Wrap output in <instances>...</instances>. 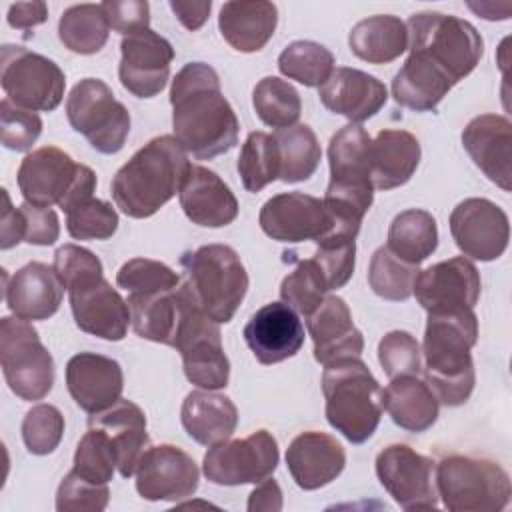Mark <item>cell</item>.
I'll use <instances>...</instances> for the list:
<instances>
[{
    "label": "cell",
    "instance_id": "obj_44",
    "mask_svg": "<svg viewBox=\"0 0 512 512\" xmlns=\"http://www.w3.org/2000/svg\"><path fill=\"white\" fill-rule=\"evenodd\" d=\"M418 272V264H408L382 246L370 258L368 284L376 296L390 302H404L412 296Z\"/></svg>",
    "mask_w": 512,
    "mask_h": 512
},
{
    "label": "cell",
    "instance_id": "obj_53",
    "mask_svg": "<svg viewBox=\"0 0 512 512\" xmlns=\"http://www.w3.org/2000/svg\"><path fill=\"white\" fill-rule=\"evenodd\" d=\"M110 500L108 484H94L78 476L74 470L68 472L56 492V510L58 512H102Z\"/></svg>",
    "mask_w": 512,
    "mask_h": 512
},
{
    "label": "cell",
    "instance_id": "obj_30",
    "mask_svg": "<svg viewBox=\"0 0 512 512\" xmlns=\"http://www.w3.org/2000/svg\"><path fill=\"white\" fill-rule=\"evenodd\" d=\"M188 220L204 228H222L236 220L238 200L230 186L212 170L192 164L178 192Z\"/></svg>",
    "mask_w": 512,
    "mask_h": 512
},
{
    "label": "cell",
    "instance_id": "obj_29",
    "mask_svg": "<svg viewBox=\"0 0 512 512\" xmlns=\"http://www.w3.org/2000/svg\"><path fill=\"white\" fill-rule=\"evenodd\" d=\"M306 318V326L314 342V358L322 366L340 358H360L364 338L352 322L348 304L340 296H326Z\"/></svg>",
    "mask_w": 512,
    "mask_h": 512
},
{
    "label": "cell",
    "instance_id": "obj_12",
    "mask_svg": "<svg viewBox=\"0 0 512 512\" xmlns=\"http://www.w3.org/2000/svg\"><path fill=\"white\" fill-rule=\"evenodd\" d=\"M0 84L16 106L52 112L60 106L66 76L60 66L24 46L4 44L0 50Z\"/></svg>",
    "mask_w": 512,
    "mask_h": 512
},
{
    "label": "cell",
    "instance_id": "obj_13",
    "mask_svg": "<svg viewBox=\"0 0 512 512\" xmlns=\"http://www.w3.org/2000/svg\"><path fill=\"white\" fill-rule=\"evenodd\" d=\"M278 442L268 430H256L240 440H226L204 456V476L218 486L260 484L278 466Z\"/></svg>",
    "mask_w": 512,
    "mask_h": 512
},
{
    "label": "cell",
    "instance_id": "obj_41",
    "mask_svg": "<svg viewBox=\"0 0 512 512\" xmlns=\"http://www.w3.org/2000/svg\"><path fill=\"white\" fill-rule=\"evenodd\" d=\"M278 70L308 88H320L334 72V54L318 42L296 40L280 52Z\"/></svg>",
    "mask_w": 512,
    "mask_h": 512
},
{
    "label": "cell",
    "instance_id": "obj_40",
    "mask_svg": "<svg viewBox=\"0 0 512 512\" xmlns=\"http://www.w3.org/2000/svg\"><path fill=\"white\" fill-rule=\"evenodd\" d=\"M110 24L100 4H74L66 8L58 22L60 42L74 54H96L104 48Z\"/></svg>",
    "mask_w": 512,
    "mask_h": 512
},
{
    "label": "cell",
    "instance_id": "obj_42",
    "mask_svg": "<svg viewBox=\"0 0 512 512\" xmlns=\"http://www.w3.org/2000/svg\"><path fill=\"white\" fill-rule=\"evenodd\" d=\"M252 106L258 118L276 130L294 126L302 112L298 90L278 76H264L254 86Z\"/></svg>",
    "mask_w": 512,
    "mask_h": 512
},
{
    "label": "cell",
    "instance_id": "obj_27",
    "mask_svg": "<svg viewBox=\"0 0 512 512\" xmlns=\"http://www.w3.org/2000/svg\"><path fill=\"white\" fill-rule=\"evenodd\" d=\"M318 96L330 112L348 118L352 124H360L380 112L388 100V90L376 76L342 66L334 68L330 78L320 86Z\"/></svg>",
    "mask_w": 512,
    "mask_h": 512
},
{
    "label": "cell",
    "instance_id": "obj_1",
    "mask_svg": "<svg viewBox=\"0 0 512 512\" xmlns=\"http://www.w3.org/2000/svg\"><path fill=\"white\" fill-rule=\"evenodd\" d=\"M174 138L196 160H212L238 144L240 122L206 62L184 64L170 88Z\"/></svg>",
    "mask_w": 512,
    "mask_h": 512
},
{
    "label": "cell",
    "instance_id": "obj_37",
    "mask_svg": "<svg viewBox=\"0 0 512 512\" xmlns=\"http://www.w3.org/2000/svg\"><path fill=\"white\" fill-rule=\"evenodd\" d=\"M352 54L368 64H388L408 48V28L392 14H376L360 20L348 34Z\"/></svg>",
    "mask_w": 512,
    "mask_h": 512
},
{
    "label": "cell",
    "instance_id": "obj_48",
    "mask_svg": "<svg viewBox=\"0 0 512 512\" xmlns=\"http://www.w3.org/2000/svg\"><path fill=\"white\" fill-rule=\"evenodd\" d=\"M118 288L128 294H152L178 288L180 276L164 262L150 258H132L124 262L116 274Z\"/></svg>",
    "mask_w": 512,
    "mask_h": 512
},
{
    "label": "cell",
    "instance_id": "obj_19",
    "mask_svg": "<svg viewBox=\"0 0 512 512\" xmlns=\"http://www.w3.org/2000/svg\"><path fill=\"white\" fill-rule=\"evenodd\" d=\"M120 84L138 98H154L170 80V64L174 60L172 44L146 28L124 36L120 42Z\"/></svg>",
    "mask_w": 512,
    "mask_h": 512
},
{
    "label": "cell",
    "instance_id": "obj_17",
    "mask_svg": "<svg viewBox=\"0 0 512 512\" xmlns=\"http://www.w3.org/2000/svg\"><path fill=\"white\" fill-rule=\"evenodd\" d=\"M450 234L460 252L490 262L506 252L510 222L498 204L486 198H466L450 214Z\"/></svg>",
    "mask_w": 512,
    "mask_h": 512
},
{
    "label": "cell",
    "instance_id": "obj_10",
    "mask_svg": "<svg viewBox=\"0 0 512 512\" xmlns=\"http://www.w3.org/2000/svg\"><path fill=\"white\" fill-rule=\"evenodd\" d=\"M66 116L70 126L102 154L120 152L130 134V112L100 78H84L70 90Z\"/></svg>",
    "mask_w": 512,
    "mask_h": 512
},
{
    "label": "cell",
    "instance_id": "obj_26",
    "mask_svg": "<svg viewBox=\"0 0 512 512\" xmlns=\"http://www.w3.org/2000/svg\"><path fill=\"white\" fill-rule=\"evenodd\" d=\"M4 300L10 312L22 320H48L54 316L64 298V284L54 266L28 262L10 278L4 274Z\"/></svg>",
    "mask_w": 512,
    "mask_h": 512
},
{
    "label": "cell",
    "instance_id": "obj_54",
    "mask_svg": "<svg viewBox=\"0 0 512 512\" xmlns=\"http://www.w3.org/2000/svg\"><path fill=\"white\" fill-rule=\"evenodd\" d=\"M54 270L58 278L62 280L64 288L68 290L70 286L88 280L92 276L104 274L100 258L90 252L88 248H82L78 244H64L54 252Z\"/></svg>",
    "mask_w": 512,
    "mask_h": 512
},
{
    "label": "cell",
    "instance_id": "obj_60",
    "mask_svg": "<svg viewBox=\"0 0 512 512\" xmlns=\"http://www.w3.org/2000/svg\"><path fill=\"white\" fill-rule=\"evenodd\" d=\"M282 508V490L274 478L262 480L248 498V510H280Z\"/></svg>",
    "mask_w": 512,
    "mask_h": 512
},
{
    "label": "cell",
    "instance_id": "obj_21",
    "mask_svg": "<svg viewBox=\"0 0 512 512\" xmlns=\"http://www.w3.org/2000/svg\"><path fill=\"white\" fill-rule=\"evenodd\" d=\"M258 222L262 232L278 242H316L332 230V218L324 202L304 192L272 196L260 208Z\"/></svg>",
    "mask_w": 512,
    "mask_h": 512
},
{
    "label": "cell",
    "instance_id": "obj_50",
    "mask_svg": "<svg viewBox=\"0 0 512 512\" xmlns=\"http://www.w3.org/2000/svg\"><path fill=\"white\" fill-rule=\"evenodd\" d=\"M64 436V416L52 404H36L32 406L22 420V440L26 448L44 456L58 448Z\"/></svg>",
    "mask_w": 512,
    "mask_h": 512
},
{
    "label": "cell",
    "instance_id": "obj_5",
    "mask_svg": "<svg viewBox=\"0 0 512 512\" xmlns=\"http://www.w3.org/2000/svg\"><path fill=\"white\" fill-rule=\"evenodd\" d=\"M370 134L360 124H346L328 144L330 184L324 194L326 210L340 220L362 224L374 202L370 178Z\"/></svg>",
    "mask_w": 512,
    "mask_h": 512
},
{
    "label": "cell",
    "instance_id": "obj_46",
    "mask_svg": "<svg viewBox=\"0 0 512 512\" xmlns=\"http://www.w3.org/2000/svg\"><path fill=\"white\" fill-rule=\"evenodd\" d=\"M326 292V278L312 258L300 260L280 284L282 302L304 316H310L322 304Z\"/></svg>",
    "mask_w": 512,
    "mask_h": 512
},
{
    "label": "cell",
    "instance_id": "obj_11",
    "mask_svg": "<svg viewBox=\"0 0 512 512\" xmlns=\"http://www.w3.org/2000/svg\"><path fill=\"white\" fill-rule=\"evenodd\" d=\"M18 188L26 202L58 208L70 206L96 178L90 166L78 164L56 146H42L24 156L18 168Z\"/></svg>",
    "mask_w": 512,
    "mask_h": 512
},
{
    "label": "cell",
    "instance_id": "obj_51",
    "mask_svg": "<svg viewBox=\"0 0 512 512\" xmlns=\"http://www.w3.org/2000/svg\"><path fill=\"white\" fill-rule=\"evenodd\" d=\"M378 362L386 376H418L422 372V350L406 330H392L378 342Z\"/></svg>",
    "mask_w": 512,
    "mask_h": 512
},
{
    "label": "cell",
    "instance_id": "obj_59",
    "mask_svg": "<svg viewBox=\"0 0 512 512\" xmlns=\"http://www.w3.org/2000/svg\"><path fill=\"white\" fill-rule=\"evenodd\" d=\"M170 8L186 30H198L210 16V0H170Z\"/></svg>",
    "mask_w": 512,
    "mask_h": 512
},
{
    "label": "cell",
    "instance_id": "obj_22",
    "mask_svg": "<svg viewBox=\"0 0 512 512\" xmlns=\"http://www.w3.org/2000/svg\"><path fill=\"white\" fill-rule=\"evenodd\" d=\"M248 348L260 364H278L300 352L304 326L288 304L270 302L258 308L242 332Z\"/></svg>",
    "mask_w": 512,
    "mask_h": 512
},
{
    "label": "cell",
    "instance_id": "obj_57",
    "mask_svg": "<svg viewBox=\"0 0 512 512\" xmlns=\"http://www.w3.org/2000/svg\"><path fill=\"white\" fill-rule=\"evenodd\" d=\"M2 218H0V248L10 250L16 244L24 242V216L20 208H14L6 188H2Z\"/></svg>",
    "mask_w": 512,
    "mask_h": 512
},
{
    "label": "cell",
    "instance_id": "obj_58",
    "mask_svg": "<svg viewBox=\"0 0 512 512\" xmlns=\"http://www.w3.org/2000/svg\"><path fill=\"white\" fill-rule=\"evenodd\" d=\"M48 18V6L42 0L34 2H16L8 8V24L16 30H30Z\"/></svg>",
    "mask_w": 512,
    "mask_h": 512
},
{
    "label": "cell",
    "instance_id": "obj_56",
    "mask_svg": "<svg viewBox=\"0 0 512 512\" xmlns=\"http://www.w3.org/2000/svg\"><path fill=\"white\" fill-rule=\"evenodd\" d=\"M20 212L24 216V242L34 246H50L60 236L58 214L52 208L22 202Z\"/></svg>",
    "mask_w": 512,
    "mask_h": 512
},
{
    "label": "cell",
    "instance_id": "obj_3",
    "mask_svg": "<svg viewBox=\"0 0 512 512\" xmlns=\"http://www.w3.org/2000/svg\"><path fill=\"white\" fill-rule=\"evenodd\" d=\"M478 342L474 310L428 314L422 354L426 384L444 406L464 404L476 382L472 346Z\"/></svg>",
    "mask_w": 512,
    "mask_h": 512
},
{
    "label": "cell",
    "instance_id": "obj_23",
    "mask_svg": "<svg viewBox=\"0 0 512 512\" xmlns=\"http://www.w3.org/2000/svg\"><path fill=\"white\" fill-rule=\"evenodd\" d=\"M66 386L84 412L98 414L122 398L124 374L114 358L80 352L66 364Z\"/></svg>",
    "mask_w": 512,
    "mask_h": 512
},
{
    "label": "cell",
    "instance_id": "obj_32",
    "mask_svg": "<svg viewBox=\"0 0 512 512\" xmlns=\"http://www.w3.org/2000/svg\"><path fill=\"white\" fill-rule=\"evenodd\" d=\"M420 142L408 130L386 128L370 144V178L374 190L404 186L420 164Z\"/></svg>",
    "mask_w": 512,
    "mask_h": 512
},
{
    "label": "cell",
    "instance_id": "obj_7",
    "mask_svg": "<svg viewBox=\"0 0 512 512\" xmlns=\"http://www.w3.org/2000/svg\"><path fill=\"white\" fill-rule=\"evenodd\" d=\"M434 468L438 498L452 512H500L510 502V476L498 462L452 454Z\"/></svg>",
    "mask_w": 512,
    "mask_h": 512
},
{
    "label": "cell",
    "instance_id": "obj_14",
    "mask_svg": "<svg viewBox=\"0 0 512 512\" xmlns=\"http://www.w3.org/2000/svg\"><path fill=\"white\" fill-rule=\"evenodd\" d=\"M174 348L182 356L186 378L204 390L228 386L230 362L222 346L218 322H214L198 302L186 314Z\"/></svg>",
    "mask_w": 512,
    "mask_h": 512
},
{
    "label": "cell",
    "instance_id": "obj_52",
    "mask_svg": "<svg viewBox=\"0 0 512 512\" xmlns=\"http://www.w3.org/2000/svg\"><path fill=\"white\" fill-rule=\"evenodd\" d=\"M42 134V118L28 108L4 98L0 102V140L4 148L28 152Z\"/></svg>",
    "mask_w": 512,
    "mask_h": 512
},
{
    "label": "cell",
    "instance_id": "obj_47",
    "mask_svg": "<svg viewBox=\"0 0 512 512\" xmlns=\"http://www.w3.org/2000/svg\"><path fill=\"white\" fill-rule=\"evenodd\" d=\"M318 248L314 262L320 266L328 290L342 288L354 274L356 266V236L346 232H328L316 240Z\"/></svg>",
    "mask_w": 512,
    "mask_h": 512
},
{
    "label": "cell",
    "instance_id": "obj_24",
    "mask_svg": "<svg viewBox=\"0 0 512 512\" xmlns=\"http://www.w3.org/2000/svg\"><path fill=\"white\" fill-rule=\"evenodd\" d=\"M462 146L484 176L504 192L512 188V124L502 114H480L462 132Z\"/></svg>",
    "mask_w": 512,
    "mask_h": 512
},
{
    "label": "cell",
    "instance_id": "obj_34",
    "mask_svg": "<svg viewBox=\"0 0 512 512\" xmlns=\"http://www.w3.org/2000/svg\"><path fill=\"white\" fill-rule=\"evenodd\" d=\"M180 420L192 440L202 446H216L234 434L238 410L226 394L202 388L184 398Z\"/></svg>",
    "mask_w": 512,
    "mask_h": 512
},
{
    "label": "cell",
    "instance_id": "obj_15",
    "mask_svg": "<svg viewBox=\"0 0 512 512\" xmlns=\"http://www.w3.org/2000/svg\"><path fill=\"white\" fill-rule=\"evenodd\" d=\"M376 476L402 510L438 506L434 462L408 444H390L376 456Z\"/></svg>",
    "mask_w": 512,
    "mask_h": 512
},
{
    "label": "cell",
    "instance_id": "obj_18",
    "mask_svg": "<svg viewBox=\"0 0 512 512\" xmlns=\"http://www.w3.org/2000/svg\"><path fill=\"white\" fill-rule=\"evenodd\" d=\"M136 492L150 502H178L198 488L200 470L190 454L174 444L148 446L136 466Z\"/></svg>",
    "mask_w": 512,
    "mask_h": 512
},
{
    "label": "cell",
    "instance_id": "obj_49",
    "mask_svg": "<svg viewBox=\"0 0 512 512\" xmlns=\"http://www.w3.org/2000/svg\"><path fill=\"white\" fill-rule=\"evenodd\" d=\"M66 230L74 240H108L118 230V212L92 196L66 214Z\"/></svg>",
    "mask_w": 512,
    "mask_h": 512
},
{
    "label": "cell",
    "instance_id": "obj_16",
    "mask_svg": "<svg viewBox=\"0 0 512 512\" xmlns=\"http://www.w3.org/2000/svg\"><path fill=\"white\" fill-rule=\"evenodd\" d=\"M478 268L464 256H454L420 270L412 294L428 314L474 310L480 298Z\"/></svg>",
    "mask_w": 512,
    "mask_h": 512
},
{
    "label": "cell",
    "instance_id": "obj_2",
    "mask_svg": "<svg viewBox=\"0 0 512 512\" xmlns=\"http://www.w3.org/2000/svg\"><path fill=\"white\" fill-rule=\"evenodd\" d=\"M182 144L162 134L144 144L112 178V198L130 218H150L180 192L190 170Z\"/></svg>",
    "mask_w": 512,
    "mask_h": 512
},
{
    "label": "cell",
    "instance_id": "obj_31",
    "mask_svg": "<svg viewBox=\"0 0 512 512\" xmlns=\"http://www.w3.org/2000/svg\"><path fill=\"white\" fill-rule=\"evenodd\" d=\"M278 8L268 0H232L224 2L218 16L222 38L238 52L250 54L262 50L274 36Z\"/></svg>",
    "mask_w": 512,
    "mask_h": 512
},
{
    "label": "cell",
    "instance_id": "obj_35",
    "mask_svg": "<svg viewBox=\"0 0 512 512\" xmlns=\"http://www.w3.org/2000/svg\"><path fill=\"white\" fill-rule=\"evenodd\" d=\"M454 86L456 84L450 80V76L434 62L418 52H410L404 66L392 80V96L396 104L404 108L416 112H434Z\"/></svg>",
    "mask_w": 512,
    "mask_h": 512
},
{
    "label": "cell",
    "instance_id": "obj_20",
    "mask_svg": "<svg viewBox=\"0 0 512 512\" xmlns=\"http://www.w3.org/2000/svg\"><path fill=\"white\" fill-rule=\"evenodd\" d=\"M66 292L74 322L82 332L112 342L126 336L128 326L132 324L128 302L116 288H112L104 274L82 280Z\"/></svg>",
    "mask_w": 512,
    "mask_h": 512
},
{
    "label": "cell",
    "instance_id": "obj_43",
    "mask_svg": "<svg viewBox=\"0 0 512 512\" xmlns=\"http://www.w3.org/2000/svg\"><path fill=\"white\" fill-rule=\"evenodd\" d=\"M238 174L248 192H260L280 176V154L272 134L250 132L238 156Z\"/></svg>",
    "mask_w": 512,
    "mask_h": 512
},
{
    "label": "cell",
    "instance_id": "obj_28",
    "mask_svg": "<svg viewBox=\"0 0 512 512\" xmlns=\"http://www.w3.org/2000/svg\"><path fill=\"white\" fill-rule=\"evenodd\" d=\"M286 466L292 480L302 490H318L342 474L346 452L334 436L308 430L290 442Z\"/></svg>",
    "mask_w": 512,
    "mask_h": 512
},
{
    "label": "cell",
    "instance_id": "obj_39",
    "mask_svg": "<svg viewBox=\"0 0 512 512\" xmlns=\"http://www.w3.org/2000/svg\"><path fill=\"white\" fill-rule=\"evenodd\" d=\"M278 154H280V180L286 184H296L308 180L322 158V150L314 130L308 124H294L280 128L274 134Z\"/></svg>",
    "mask_w": 512,
    "mask_h": 512
},
{
    "label": "cell",
    "instance_id": "obj_33",
    "mask_svg": "<svg viewBox=\"0 0 512 512\" xmlns=\"http://www.w3.org/2000/svg\"><path fill=\"white\" fill-rule=\"evenodd\" d=\"M88 426H98L108 432L118 458V472L124 478H130L136 472L138 460L148 448L146 432V414L132 400L120 398L114 406L104 412L92 414Z\"/></svg>",
    "mask_w": 512,
    "mask_h": 512
},
{
    "label": "cell",
    "instance_id": "obj_45",
    "mask_svg": "<svg viewBox=\"0 0 512 512\" xmlns=\"http://www.w3.org/2000/svg\"><path fill=\"white\" fill-rule=\"evenodd\" d=\"M118 468L116 448L106 430L90 426L80 438L74 454V472L88 482L108 484Z\"/></svg>",
    "mask_w": 512,
    "mask_h": 512
},
{
    "label": "cell",
    "instance_id": "obj_8",
    "mask_svg": "<svg viewBox=\"0 0 512 512\" xmlns=\"http://www.w3.org/2000/svg\"><path fill=\"white\" fill-rule=\"evenodd\" d=\"M410 52H418L444 70L454 84L466 78L484 54L480 32L452 14L418 12L408 18Z\"/></svg>",
    "mask_w": 512,
    "mask_h": 512
},
{
    "label": "cell",
    "instance_id": "obj_4",
    "mask_svg": "<svg viewBox=\"0 0 512 512\" xmlns=\"http://www.w3.org/2000/svg\"><path fill=\"white\" fill-rule=\"evenodd\" d=\"M322 394L326 420L348 442L364 444L376 432L384 390L360 358H340L324 366Z\"/></svg>",
    "mask_w": 512,
    "mask_h": 512
},
{
    "label": "cell",
    "instance_id": "obj_36",
    "mask_svg": "<svg viewBox=\"0 0 512 512\" xmlns=\"http://www.w3.org/2000/svg\"><path fill=\"white\" fill-rule=\"evenodd\" d=\"M392 422L408 432H426L438 420L440 402L418 376L392 378L382 396Z\"/></svg>",
    "mask_w": 512,
    "mask_h": 512
},
{
    "label": "cell",
    "instance_id": "obj_25",
    "mask_svg": "<svg viewBox=\"0 0 512 512\" xmlns=\"http://www.w3.org/2000/svg\"><path fill=\"white\" fill-rule=\"evenodd\" d=\"M126 302L130 308L134 332L144 340H152L172 348L186 314L196 304L186 282L172 290L152 294H128Z\"/></svg>",
    "mask_w": 512,
    "mask_h": 512
},
{
    "label": "cell",
    "instance_id": "obj_9",
    "mask_svg": "<svg viewBox=\"0 0 512 512\" xmlns=\"http://www.w3.org/2000/svg\"><path fill=\"white\" fill-rule=\"evenodd\" d=\"M0 364L8 388L22 400H42L54 386L52 354L28 320H0Z\"/></svg>",
    "mask_w": 512,
    "mask_h": 512
},
{
    "label": "cell",
    "instance_id": "obj_38",
    "mask_svg": "<svg viewBox=\"0 0 512 512\" xmlns=\"http://www.w3.org/2000/svg\"><path fill=\"white\" fill-rule=\"evenodd\" d=\"M438 246V226L430 212L410 208L394 216L388 228L386 248L408 264H420Z\"/></svg>",
    "mask_w": 512,
    "mask_h": 512
},
{
    "label": "cell",
    "instance_id": "obj_6",
    "mask_svg": "<svg viewBox=\"0 0 512 512\" xmlns=\"http://www.w3.org/2000/svg\"><path fill=\"white\" fill-rule=\"evenodd\" d=\"M184 282L198 306L218 324L234 318L248 292V272L228 244H206L180 258Z\"/></svg>",
    "mask_w": 512,
    "mask_h": 512
},
{
    "label": "cell",
    "instance_id": "obj_55",
    "mask_svg": "<svg viewBox=\"0 0 512 512\" xmlns=\"http://www.w3.org/2000/svg\"><path fill=\"white\" fill-rule=\"evenodd\" d=\"M100 6L110 28L118 34L130 36L150 24V4L146 0H106Z\"/></svg>",
    "mask_w": 512,
    "mask_h": 512
}]
</instances>
